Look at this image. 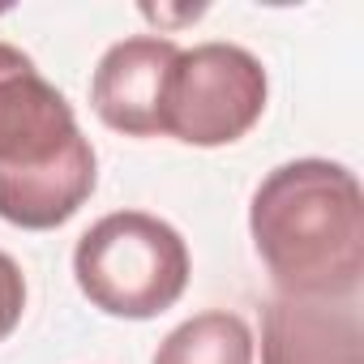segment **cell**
<instances>
[{"label": "cell", "instance_id": "2", "mask_svg": "<svg viewBox=\"0 0 364 364\" xmlns=\"http://www.w3.org/2000/svg\"><path fill=\"white\" fill-rule=\"evenodd\" d=\"M73 279L99 313L150 321L185 296L189 245L159 215L116 210L82 232L73 249Z\"/></svg>", "mask_w": 364, "mask_h": 364}, {"label": "cell", "instance_id": "4", "mask_svg": "<svg viewBox=\"0 0 364 364\" xmlns=\"http://www.w3.org/2000/svg\"><path fill=\"white\" fill-rule=\"evenodd\" d=\"M82 137L73 103L39 73V65L0 43V171H22L56 159Z\"/></svg>", "mask_w": 364, "mask_h": 364}, {"label": "cell", "instance_id": "7", "mask_svg": "<svg viewBox=\"0 0 364 364\" xmlns=\"http://www.w3.org/2000/svg\"><path fill=\"white\" fill-rule=\"evenodd\" d=\"M95 180H99L95 146L82 133L69 150H60L39 167L0 171V219L22 232H52L86 206Z\"/></svg>", "mask_w": 364, "mask_h": 364}, {"label": "cell", "instance_id": "5", "mask_svg": "<svg viewBox=\"0 0 364 364\" xmlns=\"http://www.w3.org/2000/svg\"><path fill=\"white\" fill-rule=\"evenodd\" d=\"M180 48L159 35H133L103 52L90 77L95 116L124 137H159L163 133V99L167 77Z\"/></svg>", "mask_w": 364, "mask_h": 364}, {"label": "cell", "instance_id": "6", "mask_svg": "<svg viewBox=\"0 0 364 364\" xmlns=\"http://www.w3.org/2000/svg\"><path fill=\"white\" fill-rule=\"evenodd\" d=\"M262 364H364L360 296H270L262 309Z\"/></svg>", "mask_w": 364, "mask_h": 364}, {"label": "cell", "instance_id": "9", "mask_svg": "<svg viewBox=\"0 0 364 364\" xmlns=\"http://www.w3.org/2000/svg\"><path fill=\"white\" fill-rule=\"evenodd\" d=\"M26 313V279H22V266L0 249V343H5L18 321Z\"/></svg>", "mask_w": 364, "mask_h": 364}, {"label": "cell", "instance_id": "3", "mask_svg": "<svg viewBox=\"0 0 364 364\" xmlns=\"http://www.w3.org/2000/svg\"><path fill=\"white\" fill-rule=\"evenodd\" d=\"M266 69L240 43H198L180 52L167 77L163 133L185 146H232L266 112Z\"/></svg>", "mask_w": 364, "mask_h": 364}, {"label": "cell", "instance_id": "8", "mask_svg": "<svg viewBox=\"0 0 364 364\" xmlns=\"http://www.w3.org/2000/svg\"><path fill=\"white\" fill-rule=\"evenodd\" d=\"M150 364H253V330L228 309L180 321L154 351Z\"/></svg>", "mask_w": 364, "mask_h": 364}, {"label": "cell", "instance_id": "1", "mask_svg": "<svg viewBox=\"0 0 364 364\" xmlns=\"http://www.w3.org/2000/svg\"><path fill=\"white\" fill-rule=\"evenodd\" d=\"M249 236L279 296H360L364 193L351 167L330 159L279 163L249 202Z\"/></svg>", "mask_w": 364, "mask_h": 364}]
</instances>
